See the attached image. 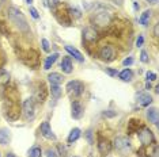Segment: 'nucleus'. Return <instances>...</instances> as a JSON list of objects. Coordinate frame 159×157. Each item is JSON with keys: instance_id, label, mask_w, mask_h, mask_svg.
Listing matches in <instances>:
<instances>
[{"instance_id": "2eb2a0df", "label": "nucleus", "mask_w": 159, "mask_h": 157, "mask_svg": "<svg viewBox=\"0 0 159 157\" xmlns=\"http://www.w3.org/2000/svg\"><path fill=\"white\" fill-rule=\"evenodd\" d=\"M11 140V133L8 129H0V145H7Z\"/></svg>"}, {"instance_id": "7c9ffc66", "label": "nucleus", "mask_w": 159, "mask_h": 157, "mask_svg": "<svg viewBox=\"0 0 159 157\" xmlns=\"http://www.w3.org/2000/svg\"><path fill=\"white\" fill-rule=\"evenodd\" d=\"M59 155H57V152L55 151V149H48V151H46V157H57Z\"/></svg>"}, {"instance_id": "f704fd0d", "label": "nucleus", "mask_w": 159, "mask_h": 157, "mask_svg": "<svg viewBox=\"0 0 159 157\" xmlns=\"http://www.w3.org/2000/svg\"><path fill=\"white\" fill-rule=\"evenodd\" d=\"M49 6H50V8L56 11V7L59 6V0H49Z\"/></svg>"}, {"instance_id": "bb28decb", "label": "nucleus", "mask_w": 159, "mask_h": 157, "mask_svg": "<svg viewBox=\"0 0 159 157\" xmlns=\"http://www.w3.org/2000/svg\"><path fill=\"white\" fill-rule=\"evenodd\" d=\"M10 81V74L6 70H0V85H4Z\"/></svg>"}, {"instance_id": "a18cd8bd", "label": "nucleus", "mask_w": 159, "mask_h": 157, "mask_svg": "<svg viewBox=\"0 0 159 157\" xmlns=\"http://www.w3.org/2000/svg\"><path fill=\"white\" fill-rule=\"evenodd\" d=\"M3 2H4V0H0V6H2V3H3Z\"/></svg>"}, {"instance_id": "7ed1b4c3", "label": "nucleus", "mask_w": 159, "mask_h": 157, "mask_svg": "<svg viewBox=\"0 0 159 157\" xmlns=\"http://www.w3.org/2000/svg\"><path fill=\"white\" fill-rule=\"evenodd\" d=\"M98 57L105 62H110V61H113V60H116V57H117V52H116L114 46L105 45V46H102V48L99 49Z\"/></svg>"}, {"instance_id": "c85d7f7f", "label": "nucleus", "mask_w": 159, "mask_h": 157, "mask_svg": "<svg viewBox=\"0 0 159 157\" xmlns=\"http://www.w3.org/2000/svg\"><path fill=\"white\" fill-rule=\"evenodd\" d=\"M140 60H142V62H146V64L150 61V57H148V53L146 50H143L140 53Z\"/></svg>"}, {"instance_id": "412c9836", "label": "nucleus", "mask_w": 159, "mask_h": 157, "mask_svg": "<svg viewBox=\"0 0 159 157\" xmlns=\"http://www.w3.org/2000/svg\"><path fill=\"white\" fill-rule=\"evenodd\" d=\"M140 126H142V125H140V121L131 119L128 122V133L131 134V133H136V131H139V127Z\"/></svg>"}, {"instance_id": "39448f33", "label": "nucleus", "mask_w": 159, "mask_h": 157, "mask_svg": "<svg viewBox=\"0 0 159 157\" xmlns=\"http://www.w3.org/2000/svg\"><path fill=\"white\" fill-rule=\"evenodd\" d=\"M137 135H139V140L142 142L143 146H148L151 144V142H154V134L152 131L150 129H147V127H142V130L137 131Z\"/></svg>"}, {"instance_id": "5701e85b", "label": "nucleus", "mask_w": 159, "mask_h": 157, "mask_svg": "<svg viewBox=\"0 0 159 157\" xmlns=\"http://www.w3.org/2000/svg\"><path fill=\"white\" fill-rule=\"evenodd\" d=\"M79 137H80V129L75 127V129H72V130H71L70 135H68V142H70V144H72V142H75Z\"/></svg>"}, {"instance_id": "f03ea898", "label": "nucleus", "mask_w": 159, "mask_h": 157, "mask_svg": "<svg viewBox=\"0 0 159 157\" xmlns=\"http://www.w3.org/2000/svg\"><path fill=\"white\" fill-rule=\"evenodd\" d=\"M93 23H95L97 26L99 27H106L109 26V24L111 23V20H113V15H111L110 12L107 11H98L95 12L91 18Z\"/></svg>"}, {"instance_id": "9d476101", "label": "nucleus", "mask_w": 159, "mask_h": 157, "mask_svg": "<svg viewBox=\"0 0 159 157\" xmlns=\"http://www.w3.org/2000/svg\"><path fill=\"white\" fill-rule=\"evenodd\" d=\"M114 146L118 152L125 153L131 149V142H129L128 138H125V137H117L114 141Z\"/></svg>"}, {"instance_id": "423d86ee", "label": "nucleus", "mask_w": 159, "mask_h": 157, "mask_svg": "<svg viewBox=\"0 0 159 157\" xmlns=\"http://www.w3.org/2000/svg\"><path fill=\"white\" fill-rule=\"evenodd\" d=\"M22 110H23V114H25V117H26V119H33V118H34V114H35L34 99H33V98L26 99V100L23 102Z\"/></svg>"}, {"instance_id": "9b49d317", "label": "nucleus", "mask_w": 159, "mask_h": 157, "mask_svg": "<svg viewBox=\"0 0 159 157\" xmlns=\"http://www.w3.org/2000/svg\"><path fill=\"white\" fill-rule=\"evenodd\" d=\"M46 95H48V91H46V87L44 83H41L38 85V88L35 90V94H34V100L37 103H44L45 99H46Z\"/></svg>"}, {"instance_id": "c9c22d12", "label": "nucleus", "mask_w": 159, "mask_h": 157, "mask_svg": "<svg viewBox=\"0 0 159 157\" xmlns=\"http://www.w3.org/2000/svg\"><path fill=\"white\" fill-rule=\"evenodd\" d=\"M86 137H87L89 144H93V131L91 130H89L87 133H86Z\"/></svg>"}, {"instance_id": "cd10ccee", "label": "nucleus", "mask_w": 159, "mask_h": 157, "mask_svg": "<svg viewBox=\"0 0 159 157\" xmlns=\"http://www.w3.org/2000/svg\"><path fill=\"white\" fill-rule=\"evenodd\" d=\"M67 12H68V15L70 16H74V18H76V19H79V18L82 16V12L79 11V10H76V8H70Z\"/></svg>"}, {"instance_id": "dca6fc26", "label": "nucleus", "mask_w": 159, "mask_h": 157, "mask_svg": "<svg viewBox=\"0 0 159 157\" xmlns=\"http://www.w3.org/2000/svg\"><path fill=\"white\" fill-rule=\"evenodd\" d=\"M151 102H152V98H151L150 94H142V95H139V99H137V103L142 107L150 106Z\"/></svg>"}, {"instance_id": "393cba45", "label": "nucleus", "mask_w": 159, "mask_h": 157, "mask_svg": "<svg viewBox=\"0 0 159 157\" xmlns=\"http://www.w3.org/2000/svg\"><path fill=\"white\" fill-rule=\"evenodd\" d=\"M151 14H152V12H151L150 10H147V11H144V12L142 14V16L139 18V22H140V24H143V26H147L148 22H150Z\"/></svg>"}, {"instance_id": "f257e3e1", "label": "nucleus", "mask_w": 159, "mask_h": 157, "mask_svg": "<svg viewBox=\"0 0 159 157\" xmlns=\"http://www.w3.org/2000/svg\"><path fill=\"white\" fill-rule=\"evenodd\" d=\"M7 12H8L10 20L19 28V31H22V33H29V31H30V27H29V24H27L26 18H25V15L19 8L11 6V7H8V11Z\"/></svg>"}, {"instance_id": "c756f323", "label": "nucleus", "mask_w": 159, "mask_h": 157, "mask_svg": "<svg viewBox=\"0 0 159 157\" xmlns=\"http://www.w3.org/2000/svg\"><path fill=\"white\" fill-rule=\"evenodd\" d=\"M30 15L33 16L34 19H38V18H39V14H38V11L34 8V7H31V6H30Z\"/></svg>"}, {"instance_id": "a878e982", "label": "nucleus", "mask_w": 159, "mask_h": 157, "mask_svg": "<svg viewBox=\"0 0 159 157\" xmlns=\"http://www.w3.org/2000/svg\"><path fill=\"white\" fill-rule=\"evenodd\" d=\"M41 156H42V152H41L39 146H33V148L29 151V157H41Z\"/></svg>"}, {"instance_id": "6e6552de", "label": "nucleus", "mask_w": 159, "mask_h": 157, "mask_svg": "<svg viewBox=\"0 0 159 157\" xmlns=\"http://www.w3.org/2000/svg\"><path fill=\"white\" fill-rule=\"evenodd\" d=\"M98 151L102 156H106L109 155L110 151H111V144L110 141L107 140V138L102 137V135H99L98 137Z\"/></svg>"}, {"instance_id": "79ce46f5", "label": "nucleus", "mask_w": 159, "mask_h": 157, "mask_svg": "<svg viewBox=\"0 0 159 157\" xmlns=\"http://www.w3.org/2000/svg\"><path fill=\"white\" fill-rule=\"evenodd\" d=\"M146 88H147V90H151V83H150V81H147V83H146Z\"/></svg>"}, {"instance_id": "37998d69", "label": "nucleus", "mask_w": 159, "mask_h": 157, "mask_svg": "<svg viewBox=\"0 0 159 157\" xmlns=\"http://www.w3.org/2000/svg\"><path fill=\"white\" fill-rule=\"evenodd\" d=\"M7 157H16L14 153H7Z\"/></svg>"}, {"instance_id": "4c0bfd02", "label": "nucleus", "mask_w": 159, "mask_h": 157, "mask_svg": "<svg viewBox=\"0 0 159 157\" xmlns=\"http://www.w3.org/2000/svg\"><path fill=\"white\" fill-rule=\"evenodd\" d=\"M106 73L110 74V76H117V70L114 69H106Z\"/></svg>"}, {"instance_id": "4be33fe9", "label": "nucleus", "mask_w": 159, "mask_h": 157, "mask_svg": "<svg viewBox=\"0 0 159 157\" xmlns=\"http://www.w3.org/2000/svg\"><path fill=\"white\" fill-rule=\"evenodd\" d=\"M50 94L55 99H60L61 94H63V90L60 88V85H56V84H50Z\"/></svg>"}, {"instance_id": "c03bdc74", "label": "nucleus", "mask_w": 159, "mask_h": 157, "mask_svg": "<svg viewBox=\"0 0 159 157\" xmlns=\"http://www.w3.org/2000/svg\"><path fill=\"white\" fill-rule=\"evenodd\" d=\"M26 3H27L29 6H31V3H33V0H26Z\"/></svg>"}, {"instance_id": "20e7f679", "label": "nucleus", "mask_w": 159, "mask_h": 157, "mask_svg": "<svg viewBox=\"0 0 159 157\" xmlns=\"http://www.w3.org/2000/svg\"><path fill=\"white\" fill-rule=\"evenodd\" d=\"M67 92L70 94V96H74V98H78L79 95H82V92L84 91V84L79 80H72L67 84Z\"/></svg>"}, {"instance_id": "ddd939ff", "label": "nucleus", "mask_w": 159, "mask_h": 157, "mask_svg": "<svg viewBox=\"0 0 159 157\" xmlns=\"http://www.w3.org/2000/svg\"><path fill=\"white\" fill-rule=\"evenodd\" d=\"M147 119L150 121L152 125H155V126L158 125V122H159V119H158V110L155 108V107L147 110Z\"/></svg>"}, {"instance_id": "b1692460", "label": "nucleus", "mask_w": 159, "mask_h": 157, "mask_svg": "<svg viewBox=\"0 0 159 157\" xmlns=\"http://www.w3.org/2000/svg\"><path fill=\"white\" fill-rule=\"evenodd\" d=\"M61 14H63V16H61L60 14H57V12H56L57 20H59L61 24H64V26H70L71 20H70V18H68V12H61Z\"/></svg>"}, {"instance_id": "a19ab883", "label": "nucleus", "mask_w": 159, "mask_h": 157, "mask_svg": "<svg viewBox=\"0 0 159 157\" xmlns=\"http://www.w3.org/2000/svg\"><path fill=\"white\" fill-rule=\"evenodd\" d=\"M148 3H150V4H157L158 3V0H147Z\"/></svg>"}, {"instance_id": "f3484780", "label": "nucleus", "mask_w": 159, "mask_h": 157, "mask_svg": "<svg viewBox=\"0 0 159 157\" xmlns=\"http://www.w3.org/2000/svg\"><path fill=\"white\" fill-rule=\"evenodd\" d=\"M66 50H67L68 53H70L71 56H74V58H76L78 61H80V62L84 61V57H83V54L78 50V49L72 48V46H66Z\"/></svg>"}, {"instance_id": "2f4dec72", "label": "nucleus", "mask_w": 159, "mask_h": 157, "mask_svg": "<svg viewBox=\"0 0 159 157\" xmlns=\"http://www.w3.org/2000/svg\"><path fill=\"white\" fill-rule=\"evenodd\" d=\"M147 80H148V81L157 80V73H154V72H147Z\"/></svg>"}, {"instance_id": "aec40b11", "label": "nucleus", "mask_w": 159, "mask_h": 157, "mask_svg": "<svg viewBox=\"0 0 159 157\" xmlns=\"http://www.w3.org/2000/svg\"><path fill=\"white\" fill-rule=\"evenodd\" d=\"M118 77H120L122 81H131L133 78V72L131 69H128V68H125L124 70H121V72L118 73Z\"/></svg>"}, {"instance_id": "e433bc0d", "label": "nucleus", "mask_w": 159, "mask_h": 157, "mask_svg": "<svg viewBox=\"0 0 159 157\" xmlns=\"http://www.w3.org/2000/svg\"><path fill=\"white\" fill-rule=\"evenodd\" d=\"M122 64L126 66V65H131V64H133V58L132 57H129V58H125L124 61H122Z\"/></svg>"}, {"instance_id": "6ab92c4d", "label": "nucleus", "mask_w": 159, "mask_h": 157, "mask_svg": "<svg viewBox=\"0 0 159 157\" xmlns=\"http://www.w3.org/2000/svg\"><path fill=\"white\" fill-rule=\"evenodd\" d=\"M61 69L64 73H71L72 72V62L70 57H64L63 61H61Z\"/></svg>"}, {"instance_id": "473e14b6", "label": "nucleus", "mask_w": 159, "mask_h": 157, "mask_svg": "<svg viewBox=\"0 0 159 157\" xmlns=\"http://www.w3.org/2000/svg\"><path fill=\"white\" fill-rule=\"evenodd\" d=\"M143 42H144V37H143V35H139L137 39H136V46H137V48H142Z\"/></svg>"}, {"instance_id": "f8f14e48", "label": "nucleus", "mask_w": 159, "mask_h": 157, "mask_svg": "<svg viewBox=\"0 0 159 157\" xmlns=\"http://www.w3.org/2000/svg\"><path fill=\"white\" fill-rule=\"evenodd\" d=\"M39 130H41V134L44 135L45 138H48V140H56V135L53 134L52 129H50V125L49 122H42L41 126H39Z\"/></svg>"}, {"instance_id": "58836bf2", "label": "nucleus", "mask_w": 159, "mask_h": 157, "mask_svg": "<svg viewBox=\"0 0 159 157\" xmlns=\"http://www.w3.org/2000/svg\"><path fill=\"white\" fill-rule=\"evenodd\" d=\"M158 33H159V24H155V27H154V37H158Z\"/></svg>"}, {"instance_id": "ea45409f", "label": "nucleus", "mask_w": 159, "mask_h": 157, "mask_svg": "<svg viewBox=\"0 0 159 157\" xmlns=\"http://www.w3.org/2000/svg\"><path fill=\"white\" fill-rule=\"evenodd\" d=\"M59 151H60V156H63V157L66 156V153H67V152H66V149H64L63 146H59Z\"/></svg>"}, {"instance_id": "a211bd4d", "label": "nucleus", "mask_w": 159, "mask_h": 157, "mask_svg": "<svg viewBox=\"0 0 159 157\" xmlns=\"http://www.w3.org/2000/svg\"><path fill=\"white\" fill-rule=\"evenodd\" d=\"M57 58H59V53H53V54H50L48 58L45 60V64H44V69L45 70H49L52 65L57 61Z\"/></svg>"}, {"instance_id": "0eeeda50", "label": "nucleus", "mask_w": 159, "mask_h": 157, "mask_svg": "<svg viewBox=\"0 0 159 157\" xmlns=\"http://www.w3.org/2000/svg\"><path fill=\"white\" fill-rule=\"evenodd\" d=\"M83 42H87V44H93L98 39V31L93 27H86L83 30Z\"/></svg>"}, {"instance_id": "1a4fd4ad", "label": "nucleus", "mask_w": 159, "mask_h": 157, "mask_svg": "<svg viewBox=\"0 0 159 157\" xmlns=\"http://www.w3.org/2000/svg\"><path fill=\"white\" fill-rule=\"evenodd\" d=\"M84 114V107L79 100H74L71 104V115L74 119H80Z\"/></svg>"}, {"instance_id": "72a5a7b5", "label": "nucleus", "mask_w": 159, "mask_h": 157, "mask_svg": "<svg viewBox=\"0 0 159 157\" xmlns=\"http://www.w3.org/2000/svg\"><path fill=\"white\" fill-rule=\"evenodd\" d=\"M41 42H42V49H44V50H45V52H49V50H50V48H49V42H48V41H46V39H45V38H44V39H42V41H41Z\"/></svg>"}, {"instance_id": "4468645a", "label": "nucleus", "mask_w": 159, "mask_h": 157, "mask_svg": "<svg viewBox=\"0 0 159 157\" xmlns=\"http://www.w3.org/2000/svg\"><path fill=\"white\" fill-rule=\"evenodd\" d=\"M48 80L50 81V84L60 85L64 81V77H63V74H60V73H57V72H52L48 76Z\"/></svg>"}]
</instances>
